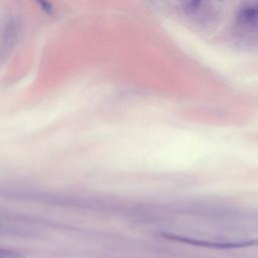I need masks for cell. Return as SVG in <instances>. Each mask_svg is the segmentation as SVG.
Listing matches in <instances>:
<instances>
[{
	"instance_id": "cell-1",
	"label": "cell",
	"mask_w": 258,
	"mask_h": 258,
	"mask_svg": "<svg viewBox=\"0 0 258 258\" xmlns=\"http://www.w3.org/2000/svg\"><path fill=\"white\" fill-rule=\"evenodd\" d=\"M0 258H26L18 252H15L10 249L0 248Z\"/></svg>"
}]
</instances>
